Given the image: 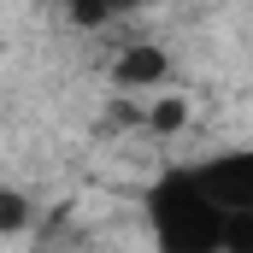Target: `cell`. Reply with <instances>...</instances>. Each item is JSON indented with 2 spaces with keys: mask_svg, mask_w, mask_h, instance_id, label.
I'll return each instance as SVG.
<instances>
[{
  "mask_svg": "<svg viewBox=\"0 0 253 253\" xmlns=\"http://www.w3.org/2000/svg\"><path fill=\"white\" fill-rule=\"evenodd\" d=\"M189 171L230 224H253V147H224V153L200 159Z\"/></svg>",
  "mask_w": 253,
  "mask_h": 253,
  "instance_id": "obj_2",
  "label": "cell"
},
{
  "mask_svg": "<svg viewBox=\"0 0 253 253\" xmlns=\"http://www.w3.org/2000/svg\"><path fill=\"white\" fill-rule=\"evenodd\" d=\"M165 71H171V59H165L159 47H124L118 65H112V77H118L124 88H159Z\"/></svg>",
  "mask_w": 253,
  "mask_h": 253,
  "instance_id": "obj_3",
  "label": "cell"
},
{
  "mask_svg": "<svg viewBox=\"0 0 253 253\" xmlns=\"http://www.w3.org/2000/svg\"><path fill=\"white\" fill-rule=\"evenodd\" d=\"M147 230L159 253H230V218L206 200L189 165L165 171L147 189Z\"/></svg>",
  "mask_w": 253,
  "mask_h": 253,
  "instance_id": "obj_1",
  "label": "cell"
},
{
  "mask_svg": "<svg viewBox=\"0 0 253 253\" xmlns=\"http://www.w3.org/2000/svg\"><path fill=\"white\" fill-rule=\"evenodd\" d=\"M24 224H30V200L18 189H0V236H18Z\"/></svg>",
  "mask_w": 253,
  "mask_h": 253,
  "instance_id": "obj_4",
  "label": "cell"
}]
</instances>
